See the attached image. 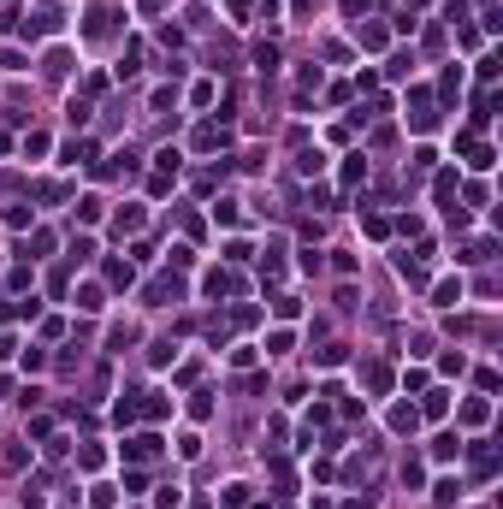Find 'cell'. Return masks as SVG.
<instances>
[{
    "instance_id": "1",
    "label": "cell",
    "mask_w": 503,
    "mask_h": 509,
    "mask_svg": "<svg viewBox=\"0 0 503 509\" xmlns=\"http://www.w3.org/2000/svg\"><path fill=\"white\" fill-rule=\"evenodd\" d=\"M154 450H160V438H154V433H142V438H125V456H131V462H148Z\"/></svg>"
},
{
    "instance_id": "2",
    "label": "cell",
    "mask_w": 503,
    "mask_h": 509,
    "mask_svg": "<svg viewBox=\"0 0 503 509\" xmlns=\"http://www.w3.org/2000/svg\"><path fill=\"white\" fill-rule=\"evenodd\" d=\"M414 426H420V408H414V403H397V408H391V433H414Z\"/></svg>"
},
{
    "instance_id": "3",
    "label": "cell",
    "mask_w": 503,
    "mask_h": 509,
    "mask_svg": "<svg viewBox=\"0 0 503 509\" xmlns=\"http://www.w3.org/2000/svg\"><path fill=\"white\" fill-rule=\"evenodd\" d=\"M148 302H178V278H154V284H148Z\"/></svg>"
},
{
    "instance_id": "4",
    "label": "cell",
    "mask_w": 503,
    "mask_h": 509,
    "mask_svg": "<svg viewBox=\"0 0 503 509\" xmlns=\"http://www.w3.org/2000/svg\"><path fill=\"white\" fill-rule=\"evenodd\" d=\"M231 291H237L231 273H207V296H231Z\"/></svg>"
},
{
    "instance_id": "5",
    "label": "cell",
    "mask_w": 503,
    "mask_h": 509,
    "mask_svg": "<svg viewBox=\"0 0 503 509\" xmlns=\"http://www.w3.org/2000/svg\"><path fill=\"white\" fill-rule=\"evenodd\" d=\"M296 172H302V178L325 172V154H314V148H308V154H296Z\"/></svg>"
},
{
    "instance_id": "6",
    "label": "cell",
    "mask_w": 503,
    "mask_h": 509,
    "mask_svg": "<svg viewBox=\"0 0 503 509\" xmlns=\"http://www.w3.org/2000/svg\"><path fill=\"white\" fill-rule=\"evenodd\" d=\"M473 474H497V456H491L486 444H473Z\"/></svg>"
},
{
    "instance_id": "7",
    "label": "cell",
    "mask_w": 503,
    "mask_h": 509,
    "mask_svg": "<svg viewBox=\"0 0 503 509\" xmlns=\"http://www.w3.org/2000/svg\"><path fill=\"white\" fill-rule=\"evenodd\" d=\"M456 450H462V438H456V433H444L438 444H432V456H438V462H450V456H456Z\"/></svg>"
},
{
    "instance_id": "8",
    "label": "cell",
    "mask_w": 503,
    "mask_h": 509,
    "mask_svg": "<svg viewBox=\"0 0 503 509\" xmlns=\"http://www.w3.org/2000/svg\"><path fill=\"white\" fill-rule=\"evenodd\" d=\"M77 219H83V225H95V219H101V196H83V202H77Z\"/></svg>"
},
{
    "instance_id": "9",
    "label": "cell",
    "mask_w": 503,
    "mask_h": 509,
    "mask_svg": "<svg viewBox=\"0 0 503 509\" xmlns=\"http://www.w3.org/2000/svg\"><path fill=\"white\" fill-rule=\"evenodd\" d=\"M220 503H225V509H243V503H249V486H225Z\"/></svg>"
},
{
    "instance_id": "10",
    "label": "cell",
    "mask_w": 503,
    "mask_h": 509,
    "mask_svg": "<svg viewBox=\"0 0 503 509\" xmlns=\"http://www.w3.org/2000/svg\"><path fill=\"white\" fill-rule=\"evenodd\" d=\"M220 143H225L220 125H202V131H195V148H220Z\"/></svg>"
},
{
    "instance_id": "11",
    "label": "cell",
    "mask_w": 503,
    "mask_h": 509,
    "mask_svg": "<svg viewBox=\"0 0 503 509\" xmlns=\"http://www.w3.org/2000/svg\"><path fill=\"white\" fill-rule=\"evenodd\" d=\"M444 408H450V397H444V391H427V403H420V415H432V421H438Z\"/></svg>"
},
{
    "instance_id": "12",
    "label": "cell",
    "mask_w": 503,
    "mask_h": 509,
    "mask_svg": "<svg viewBox=\"0 0 503 509\" xmlns=\"http://www.w3.org/2000/svg\"><path fill=\"white\" fill-rule=\"evenodd\" d=\"M432 196H438V202H450V196H456V172H438V184H432Z\"/></svg>"
},
{
    "instance_id": "13",
    "label": "cell",
    "mask_w": 503,
    "mask_h": 509,
    "mask_svg": "<svg viewBox=\"0 0 503 509\" xmlns=\"http://www.w3.org/2000/svg\"><path fill=\"white\" fill-rule=\"evenodd\" d=\"M438 302H444V308L462 302V278H444V284H438Z\"/></svg>"
},
{
    "instance_id": "14",
    "label": "cell",
    "mask_w": 503,
    "mask_h": 509,
    "mask_svg": "<svg viewBox=\"0 0 503 509\" xmlns=\"http://www.w3.org/2000/svg\"><path fill=\"white\" fill-rule=\"evenodd\" d=\"M107 278H113L118 291H125V284H131V278H136V273H131V261H113V267H107Z\"/></svg>"
},
{
    "instance_id": "15",
    "label": "cell",
    "mask_w": 503,
    "mask_h": 509,
    "mask_svg": "<svg viewBox=\"0 0 503 509\" xmlns=\"http://www.w3.org/2000/svg\"><path fill=\"white\" fill-rule=\"evenodd\" d=\"M355 178H367V160H361V154H350V166H343V184H355Z\"/></svg>"
},
{
    "instance_id": "16",
    "label": "cell",
    "mask_w": 503,
    "mask_h": 509,
    "mask_svg": "<svg viewBox=\"0 0 503 509\" xmlns=\"http://www.w3.org/2000/svg\"><path fill=\"white\" fill-rule=\"evenodd\" d=\"M142 6H148V12H154V6H160V0H142Z\"/></svg>"
}]
</instances>
